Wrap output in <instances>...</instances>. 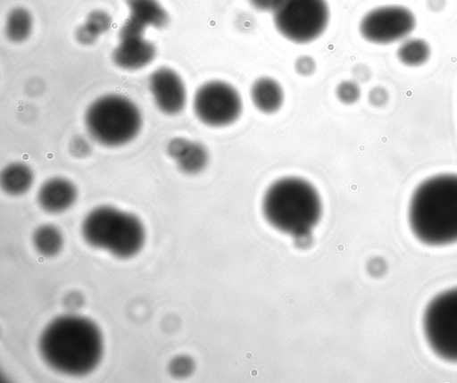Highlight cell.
I'll list each match as a JSON object with an SVG mask.
<instances>
[{
    "instance_id": "cell-1",
    "label": "cell",
    "mask_w": 457,
    "mask_h": 383,
    "mask_svg": "<svg viewBox=\"0 0 457 383\" xmlns=\"http://www.w3.org/2000/svg\"><path fill=\"white\" fill-rule=\"evenodd\" d=\"M37 349L46 365L55 372L82 377L93 372L104 353V336L90 318L67 313L51 320L42 329Z\"/></svg>"
},
{
    "instance_id": "cell-2",
    "label": "cell",
    "mask_w": 457,
    "mask_h": 383,
    "mask_svg": "<svg viewBox=\"0 0 457 383\" xmlns=\"http://www.w3.org/2000/svg\"><path fill=\"white\" fill-rule=\"evenodd\" d=\"M408 222L422 244L442 246L457 242V174L443 173L423 180L408 205Z\"/></svg>"
},
{
    "instance_id": "cell-3",
    "label": "cell",
    "mask_w": 457,
    "mask_h": 383,
    "mask_svg": "<svg viewBox=\"0 0 457 383\" xmlns=\"http://www.w3.org/2000/svg\"><path fill=\"white\" fill-rule=\"evenodd\" d=\"M262 209L266 221L276 229L295 237H306L320 220L322 203L311 182L288 176L267 188Z\"/></svg>"
},
{
    "instance_id": "cell-4",
    "label": "cell",
    "mask_w": 457,
    "mask_h": 383,
    "mask_svg": "<svg viewBox=\"0 0 457 383\" xmlns=\"http://www.w3.org/2000/svg\"><path fill=\"white\" fill-rule=\"evenodd\" d=\"M80 232L89 246L119 259H130L143 249L146 233L134 213L112 205H99L84 217Z\"/></svg>"
},
{
    "instance_id": "cell-5",
    "label": "cell",
    "mask_w": 457,
    "mask_h": 383,
    "mask_svg": "<svg viewBox=\"0 0 457 383\" xmlns=\"http://www.w3.org/2000/svg\"><path fill=\"white\" fill-rule=\"evenodd\" d=\"M85 123L97 143L110 147L133 140L142 127V115L134 102L115 94L103 96L87 109Z\"/></svg>"
},
{
    "instance_id": "cell-6",
    "label": "cell",
    "mask_w": 457,
    "mask_h": 383,
    "mask_svg": "<svg viewBox=\"0 0 457 383\" xmlns=\"http://www.w3.org/2000/svg\"><path fill=\"white\" fill-rule=\"evenodd\" d=\"M271 13L278 33L296 44L317 39L329 21L326 0H277Z\"/></svg>"
},
{
    "instance_id": "cell-7",
    "label": "cell",
    "mask_w": 457,
    "mask_h": 383,
    "mask_svg": "<svg viewBox=\"0 0 457 383\" xmlns=\"http://www.w3.org/2000/svg\"><path fill=\"white\" fill-rule=\"evenodd\" d=\"M426 341L439 358L457 362V287L436 295L422 317Z\"/></svg>"
},
{
    "instance_id": "cell-8",
    "label": "cell",
    "mask_w": 457,
    "mask_h": 383,
    "mask_svg": "<svg viewBox=\"0 0 457 383\" xmlns=\"http://www.w3.org/2000/svg\"><path fill=\"white\" fill-rule=\"evenodd\" d=\"M195 117L204 125L220 128L237 121L243 112L238 90L224 80L213 79L202 84L193 97Z\"/></svg>"
},
{
    "instance_id": "cell-9",
    "label": "cell",
    "mask_w": 457,
    "mask_h": 383,
    "mask_svg": "<svg viewBox=\"0 0 457 383\" xmlns=\"http://www.w3.org/2000/svg\"><path fill=\"white\" fill-rule=\"evenodd\" d=\"M413 12L401 5H385L369 11L361 20V37L373 44H390L406 37L415 28Z\"/></svg>"
},
{
    "instance_id": "cell-10",
    "label": "cell",
    "mask_w": 457,
    "mask_h": 383,
    "mask_svg": "<svg viewBox=\"0 0 457 383\" xmlns=\"http://www.w3.org/2000/svg\"><path fill=\"white\" fill-rule=\"evenodd\" d=\"M145 28L128 18L120 28L119 43L112 53L114 63L128 71L139 70L155 57V46L144 37Z\"/></svg>"
},
{
    "instance_id": "cell-11",
    "label": "cell",
    "mask_w": 457,
    "mask_h": 383,
    "mask_svg": "<svg viewBox=\"0 0 457 383\" xmlns=\"http://www.w3.org/2000/svg\"><path fill=\"white\" fill-rule=\"evenodd\" d=\"M149 90L158 109L165 114L180 113L187 104V88L174 70L161 67L149 77Z\"/></svg>"
},
{
    "instance_id": "cell-12",
    "label": "cell",
    "mask_w": 457,
    "mask_h": 383,
    "mask_svg": "<svg viewBox=\"0 0 457 383\" xmlns=\"http://www.w3.org/2000/svg\"><path fill=\"white\" fill-rule=\"evenodd\" d=\"M78 199V188L70 179L53 177L39 187L37 202L46 212L58 214L71 208Z\"/></svg>"
},
{
    "instance_id": "cell-13",
    "label": "cell",
    "mask_w": 457,
    "mask_h": 383,
    "mask_svg": "<svg viewBox=\"0 0 457 383\" xmlns=\"http://www.w3.org/2000/svg\"><path fill=\"white\" fill-rule=\"evenodd\" d=\"M167 153L182 172L190 175L202 171L209 161L207 148L203 144L185 137L170 139Z\"/></svg>"
},
{
    "instance_id": "cell-14",
    "label": "cell",
    "mask_w": 457,
    "mask_h": 383,
    "mask_svg": "<svg viewBox=\"0 0 457 383\" xmlns=\"http://www.w3.org/2000/svg\"><path fill=\"white\" fill-rule=\"evenodd\" d=\"M250 98L258 111L265 114H271L278 112L283 105L284 90L275 79L263 76L252 83Z\"/></svg>"
},
{
    "instance_id": "cell-15",
    "label": "cell",
    "mask_w": 457,
    "mask_h": 383,
    "mask_svg": "<svg viewBox=\"0 0 457 383\" xmlns=\"http://www.w3.org/2000/svg\"><path fill=\"white\" fill-rule=\"evenodd\" d=\"M129 18L145 29L164 28L169 22V14L157 0H126Z\"/></svg>"
},
{
    "instance_id": "cell-16",
    "label": "cell",
    "mask_w": 457,
    "mask_h": 383,
    "mask_svg": "<svg viewBox=\"0 0 457 383\" xmlns=\"http://www.w3.org/2000/svg\"><path fill=\"white\" fill-rule=\"evenodd\" d=\"M34 179V172L28 164L14 162L3 169L0 175V185L7 195L19 196L29 191Z\"/></svg>"
},
{
    "instance_id": "cell-17",
    "label": "cell",
    "mask_w": 457,
    "mask_h": 383,
    "mask_svg": "<svg viewBox=\"0 0 457 383\" xmlns=\"http://www.w3.org/2000/svg\"><path fill=\"white\" fill-rule=\"evenodd\" d=\"M32 245L40 255L47 258L54 257L63 248V234L54 224L45 223L39 225L32 234Z\"/></svg>"
},
{
    "instance_id": "cell-18",
    "label": "cell",
    "mask_w": 457,
    "mask_h": 383,
    "mask_svg": "<svg viewBox=\"0 0 457 383\" xmlns=\"http://www.w3.org/2000/svg\"><path fill=\"white\" fill-rule=\"evenodd\" d=\"M32 25L30 13L24 8H15L7 17L6 35L12 42H23L29 37Z\"/></svg>"
},
{
    "instance_id": "cell-19",
    "label": "cell",
    "mask_w": 457,
    "mask_h": 383,
    "mask_svg": "<svg viewBox=\"0 0 457 383\" xmlns=\"http://www.w3.org/2000/svg\"><path fill=\"white\" fill-rule=\"evenodd\" d=\"M430 54L428 44L420 38L404 41L397 50L399 60L408 66H419L427 62Z\"/></svg>"
},
{
    "instance_id": "cell-20",
    "label": "cell",
    "mask_w": 457,
    "mask_h": 383,
    "mask_svg": "<svg viewBox=\"0 0 457 383\" xmlns=\"http://www.w3.org/2000/svg\"><path fill=\"white\" fill-rule=\"evenodd\" d=\"M112 24L111 17L103 11H94L87 18L84 25L97 37L107 31Z\"/></svg>"
},
{
    "instance_id": "cell-21",
    "label": "cell",
    "mask_w": 457,
    "mask_h": 383,
    "mask_svg": "<svg viewBox=\"0 0 457 383\" xmlns=\"http://www.w3.org/2000/svg\"><path fill=\"white\" fill-rule=\"evenodd\" d=\"M361 95L358 84L353 80L341 81L336 87V96L340 102L345 104L355 103Z\"/></svg>"
},
{
    "instance_id": "cell-22",
    "label": "cell",
    "mask_w": 457,
    "mask_h": 383,
    "mask_svg": "<svg viewBox=\"0 0 457 383\" xmlns=\"http://www.w3.org/2000/svg\"><path fill=\"white\" fill-rule=\"evenodd\" d=\"M191 363L185 356H177L170 360L169 363V371L171 375L180 378L186 376L190 371Z\"/></svg>"
},
{
    "instance_id": "cell-23",
    "label": "cell",
    "mask_w": 457,
    "mask_h": 383,
    "mask_svg": "<svg viewBox=\"0 0 457 383\" xmlns=\"http://www.w3.org/2000/svg\"><path fill=\"white\" fill-rule=\"evenodd\" d=\"M315 69L316 62L310 55H301L295 62V70L299 75L310 76Z\"/></svg>"
},
{
    "instance_id": "cell-24",
    "label": "cell",
    "mask_w": 457,
    "mask_h": 383,
    "mask_svg": "<svg viewBox=\"0 0 457 383\" xmlns=\"http://www.w3.org/2000/svg\"><path fill=\"white\" fill-rule=\"evenodd\" d=\"M71 151L73 155L79 157L85 156L89 153L90 146L85 138L78 137L72 140L71 144Z\"/></svg>"
},
{
    "instance_id": "cell-25",
    "label": "cell",
    "mask_w": 457,
    "mask_h": 383,
    "mask_svg": "<svg viewBox=\"0 0 457 383\" xmlns=\"http://www.w3.org/2000/svg\"><path fill=\"white\" fill-rule=\"evenodd\" d=\"M250 4L258 11L271 12L277 0H248Z\"/></svg>"
},
{
    "instance_id": "cell-26",
    "label": "cell",
    "mask_w": 457,
    "mask_h": 383,
    "mask_svg": "<svg viewBox=\"0 0 457 383\" xmlns=\"http://www.w3.org/2000/svg\"><path fill=\"white\" fill-rule=\"evenodd\" d=\"M370 100L373 104H381L386 100V92L380 87H376L370 91Z\"/></svg>"
}]
</instances>
